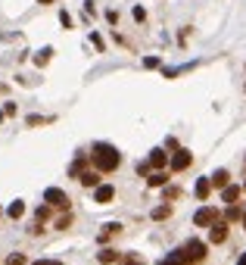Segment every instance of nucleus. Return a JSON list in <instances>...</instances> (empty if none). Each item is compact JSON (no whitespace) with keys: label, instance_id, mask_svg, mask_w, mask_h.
Returning a JSON list of instances; mask_svg holds the SVG:
<instances>
[{"label":"nucleus","instance_id":"5701e85b","mask_svg":"<svg viewBox=\"0 0 246 265\" xmlns=\"http://www.w3.org/2000/svg\"><path fill=\"white\" fill-rule=\"evenodd\" d=\"M69 225H72V212H66L63 218H56V228H60V231H66Z\"/></svg>","mask_w":246,"mask_h":265},{"label":"nucleus","instance_id":"f704fd0d","mask_svg":"<svg viewBox=\"0 0 246 265\" xmlns=\"http://www.w3.org/2000/svg\"><path fill=\"white\" fill-rule=\"evenodd\" d=\"M243 228H246V212H243Z\"/></svg>","mask_w":246,"mask_h":265},{"label":"nucleus","instance_id":"dca6fc26","mask_svg":"<svg viewBox=\"0 0 246 265\" xmlns=\"http://www.w3.org/2000/svg\"><path fill=\"white\" fill-rule=\"evenodd\" d=\"M240 218H243V209H240L237 203H231L228 209H225V222H240Z\"/></svg>","mask_w":246,"mask_h":265},{"label":"nucleus","instance_id":"4468645a","mask_svg":"<svg viewBox=\"0 0 246 265\" xmlns=\"http://www.w3.org/2000/svg\"><path fill=\"white\" fill-rule=\"evenodd\" d=\"M221 200H225L228 206H231V203H237V200H240V187H237V184H228V187L221 190Z\"/></svg>","mask_w":246,"mask_h":265},{"label":"nucleus","instance_id":"b1692460","mask_svg":"<svg viewBox=\"0 0 246 265\" xmlns=\"http://www.w3.org/2000/svg\"><path fill=\"white\" fill-rule=\"evenodd\" d=\"M47 122H53V119H50V116H31V119H28L31 128H34V125H47Z\"/></svg>","mask_w":246,"mask_h":265},{"label":"nucleus","instance_id":"1a4fd4ad","mask_svg":"<svg viewBox=\"0 0 246 265\" xmlns=\"http://www.w3.org/2000/svg\"><path fill=\"white\" fill-rule=\"evenodd\" d=\"M78 181L84 184V187H100V169H87V172H81Z\"/></svg>","mask_w":246,"mask_h":265},{"label":"nucleus","instance_id":"f8f14e48","mask_svg":"<svg viewBox=\"0 0 246 265\" xmlns=\"http://www.w3.org/2000/svg\"><path fill=\"white\" fill-rule=\"evenodd\" d=\"M97 259H100L103 265H112V262H119V259H122V253H115L112 247H103V250L97 253Z\"/></svg>","mask_w":246,"mask_h":265},{"label":"nucleus","instance_id":"4be33fe9","mask_svg":"<svg viewBox=\"0 0 246 265\" xmlns=\"http://www.w3.org/2000/svg\"><path fill=\"white\" fill-rule=\"evenodd\" d=\"M6 265H28V259L22 256V253H13V256L6 259Z\"/></svg>","mask_w":246,"mask_h":265},{"label":"nucleus","instance_id":"0eeeda50","mask_svg":"<svg viewBox=\"0 0 246 265\" xmlns=\"http://www.w3.org/2000/svg\"><path fill=\"white\" fill-rule=\"evenodd\" d=\"M228 225H231V222L218 218V222L209 228V240H212V244H225V240H228Z\"/></svg>","mask_w":246,"mask_h":265},{"label":"nucleus","instance_id":"72a5a7b5","mask_svg":"<svg viewBox=\"0 0 246 265\" xmlns=\"http://www.w3.org/2000/svg\"><path fill=\"white\" fill-rule=\"evenodd\" d=\"M38 3H53V0H38Z\"/></svg>","mask_w":246,"mask_h":265},{"label":"nucleus","instance_id":"473e14b6","mask_svg":"<svg viewBox=\"0 0 246 265\" xmlns=\"http://www.w3.org/2000/svg\"><path fill=\"white\" fill-rule=\"evenodd\" d=\"M3 119H6V112H3V109H0V122H3Z\"/></svg>","mask_w":246,"mask_h":265},{"label":"nucleus","instance_id":"2eb2a0df","mask_svg":"<svg viewBox=\"0 0 246 265\" xmlns=\"http://www.w3.org/2000/svg\"><path fill=\"white\" fill-rule=\"evenodd\" d=\"M119 231H122V225H119V222H106V225H103V231H100V240L106 244V240H109V237H115Z\"/></svg>","mask_w":246,"mask_h":265},{"label":"nucleus","instance_id":"7ed1b4c3","mask_svg":"<svg viewBox=\"0 0 246 265\" xmlns=\"http://www.w3.org/2000/svg\"><path fill=\"white\" fill-rule=\"evenodd\" d=\"M178 250H181L193 265L206 259V244H203V240H187V244H184V247H178Z\"/></svg>","mask_w":246,"mask_h":265},{"label":"nucleus","instance_id":"f257e3e1","mask_svg":"<svg viewBox=\"0 0 246 265\" xmlns=\"http://www.w3.org/2000/svg\"><path fill=\"white\" fill-rule=\"evenodd\" d=\"M90 156H93V166H97L100 172H115V169L122 166V153L112 144H97Z\"/></svg>","mask_w":246,"mask_h":265},{"label":"nucleus","instance_id":"c85d7f7f","mask_svg":"<svg viewBox=\"0 0 246 265\" xmlns=\"http://www.w3.org/2000/svg\"><path fill=\"white\" fill-rule=\"evenodd\" d=\"M90 41H93V47H97V50H103V38H100V34H90Z\"/></svg>","mask_w":246,"mask_h":265},{"label":"nucleus","instance_id":"6e6552de","mask_svg":"<svg viewBox=\"0 0 246 265\" xmlns=\"http://www.w3.org/2000/svg\"><path fill=\"white\" fill-rule=\"evenodd\" d=\"M112 200H115V187H112V184H100V187H93V203L106 206Z\"/></svg>","mask_w":246,"mask_h":265},{"label":"nucleus","instance_id":"c756f323","mask_svg":"<svg viewBox=\"0 0 246 265\" xmlns=\"http://www.w3.org/2000/svg\"><path fill=\"white\" fill-rule=\"evenodd\" d=\"M31 265H63V262H56V259H38V262H31Z\"/></svg>","mask_w":246,"mask_h":265},{"label":"nucleus","instance_id":"9b49d317","mask_svg":"<svg viewBox=\"0 0 246 265\" xmlns=\"http://www.w3.org/2000/svg\"><path fill=\"white\" fill-rule=\"evenodd\" d=\"M156 265H193V262L187 259L181 250H174V253H168V259H162V262H156Z\"/></svg>","mask_w":246,"mask_h":265},{"label":"nucleus","instance_id":"bb28decb","mask_svg":"<svg viewBox=\"0 0 246 265\" xmlns=\"http://www.w3.org/2000/svg\"><path fill=\"white\" fill-rule=\"evenodd\" d=\"M134 19L144 22V19H147V9H144V6H134Z\"/></svg>","mask_w":246,"mask_h":265},{"label":"nucleus","instance_id":"a878e982","mask_svg":"<svg viewBox=\"0 0 246 265\" xmlns=\"http://www.w3.org/2000/svg\"><path fill=\"white\" fill-rule=\"evenodd\" d=\"M159 66V56H147L144 60V69H156Z\"/></svg>","mask_w":246,"mask_h":265},{"label":"nucleus","instance_id":"7c9ffc66","mask_svg":"<svg viewBox=\"0 0 246 265\" xmlns=\"http://www.w3.org/2000/svg\"><path fill=\"white\" fill-rule=\"evenodd\" d=\"M106 19L112 22V25H119V13H115V9H109V13H106Z\"/></svg>","mask_w":246,"mask_h":265},{"label":"nucleus","instance_id":"aec40b11","mask_svg":"<svg viewBox=\"0 0 246 265\" xmlns=\"http://www.w3.org/2000/svg\"><path fill=\"white\" fill-rule=\"evenodd\" d=\"M150 215H153V222H162V218H168V215H171V206H168V203H165V206H156V209L150 212Z\"/></svg>","mask_w":246,"mask_h":265},{"label":"nucleus","instance_id":"f3484780","mask_svg":"<svg viewBox=\"0 0 246 265\" xmlns=\"http://www.w3.org/2000/svg\"><path fill=\"white\" fill-rule=\"evenodd\" d=\"M147 181H150V187H165V184H168V175H165V172H153Z\"/></svg>","mask_w":246,"mask_h":265},{"label":"nucleus","instance_id":"423d86ee","mask_svg":"<svg viewBox=\"0 0 246 265\" xmlns=\"http://www.w3.org/2000/svg\"><path fill=\"white\" fill-rule=\"evenodd\" d=\"M168 163H171V159H168V153H165L162 147L150 150V169H153V172H162V169H165Z\"/></svg>","mask_w":246,"mask_h":265},{"label":"nucleus","instance_id":"6ab92c4d","mask_svg":"<svg viewBox=\"0 0 246 265\" xmlns=\"http://www.w3.org/2000/svg\"><path fill=\"white\" fill-rule=\"evenodd\" d=\"M6 215H9V218H22V215H25V203H22V200H16V203H9V209H6Z\"/></svg>","mask_w":246,"mask_h":265},{"label":"nucleus","instance_id":"f03ea898","mask_svg":"<svg viewBox=\"0 0 246 265\" xmlns=\"http://www.w3.org/2000/svg\"><path fill=\"white\" fill-rule=\"evenodd\" d=\"M44 203H50L53 209H69V203H72V200H69V193L60 190V187H47L44 190Z\"/></svg>","mask_w":246,"mask_h":265},{"label":"nucleus","instance_id":"9d476101","mask_svg":"<svg viewBox=\"0 0 246 265\" xmlns=\"http://www.w3.org/2000/svg\"><path fill=\"white\" fill-rule=\"evenodd\" d=\"M212 178H200L196 181V187H193V193H196V200H209V193H212Z\"/></svg>","mask_w":246,"mask_h":265},{"label":"nucleus","instance_id":"412c9836","mask_svg":"<svg viewBox=\"0 0 246 265\" xmlns=\"http://www.w3.org/2000/svg\"><path fill=\"white\" fill-rule=\"evenodd\" d=\"M50 53H53L50 47H44V50H41L38 56H34V63H38V66H44V63H50Z\"/></svg>","mask_w":246,"mask_h":265},{"label":"nucleus","instance_id":"20e7f679","mask_svg":"<svg viewBox=\"0 0 246 265\" xmlns=\"http://www.w3.org/2000/svg\"><path fill=\"white\" fill-rule=\"evenodd\" d=\"M215 222H218V209H215V206H203V209H196V215H193L196 228H212Z\"/></svg>","mask_w":246,"mask_h":265},{"label":"nucleus","instance_id":"2f4dec72","mask_svg":"<svg viewBox=\"0 0 246 265\" xmlns=\"http://www.w3.org/2000/svg\"><path fill=\"white\" fill-rule=\"evenodd\" d=\"M237 265H246V253H243V256H240V259H237Z\"/></svg>","mask_w":246,"mask_h":265},{"label":"nucleus","instance_id":"cd10ccee","mask_svg":"<svg viewBox=\"0 0 246 265\" xmlns=\"http://www.w3.org/2000/svg\"><path fill=\"white\" fill-rule=\"evenodd\" d=\"M178 197H181L178 187H168V190H165V200H178Z\"/></svg>","mask_w":246,"mask_h":265},{"label":"nucleus","instance_id":"39448f33","mask_svg":"<svg viewBox=\"0 0 246 265\" xmlns=\"http://www.w3.org/2000/svg\"><path fill=\"white\" fill-rule=\"evenodd\" d=\"M190 163H193V153L190 150H174V156H171V172H184V169H190Z\"/></svg>","mask_w":246,"mask_h":265},{"label":"nucleus","instance_id":"a211bd4d","mask_svg":"<svg viewBox=\"0 0 246 265\" xmlns=\"http://www.w3.org/2000/svg\"><path fill=\"white\" fill-rule=\"evenodd\" d=\"M119 265H147V262H144L140 253H125V256L119 259Z\"/></svg>","mask_w":246,"mask_h":265},{"label":"nucleus","instance_id":"393cba45","mask_svg":"<svg viewBox=\"0 0 246 265\" xmlns=\"http://www.w3.org/2000/svg\"><path fill=\"white\" fill-rule=\"evenodd\" d=\"M60 22H63V28H72V16H69L66 9H63V13H60Z\"/></svg>","mask_w":246,"mask_h":265},{"label":"nucleus","instance_id":"ddd939ff","mask_svg":"<svg viewBox=\"0 0 246 265\" xmlns=\"http://www.w3.org/2000/svg\"><path fill=\"white\" fill-rule=\"evenodd\" d=\"M212 184H215L218 190H225L228 184H231V172H228V169H218L215 175H212Z\"/></svg>","mask_w":246,"mask_h":265}]
</instances>
